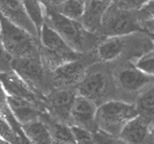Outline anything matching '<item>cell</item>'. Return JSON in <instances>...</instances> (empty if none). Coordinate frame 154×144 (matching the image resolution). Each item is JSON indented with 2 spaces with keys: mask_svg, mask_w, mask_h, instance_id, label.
<instances>
[{
  "mask_svg": "<svg viewBox=\"0 0 154 144\" xmlns=\"http://www.w3.org/2000/svg\"><path fill=\"white\" fill-rule=\"evenodd\" d=\"M56 10L70 19L82 22L84 13V3L78 0H66L59 7L56 8Z\"/></svg>",
  "mask_w": 154,
  "mask_h": 144,
  "instance_id": "7402d4cb",
  "label": "cell"
},
{
  "mask_svg": "<svg viewBox=\"0 0 154 144\" xmlns=\"http://www.w3.org/2000/svg\"><path fill=\"white\" fill-rule=\"evenodd\" d=\"M94 51L76 60L68 61L49 73L50 82L54 89H75L82 80L88 66L98 61Z\"/></svg>",
  "mask_w": 154,
  "mask_h": 144,
  "instance_id": "ba28073f",
  "label": "cell"
},
{
  "mask_svg": "<svg viewBox=\"0 0 154 144\" xmlns=\"http://www.w3.org/2000/svg\"><path fill=\"white\" fill-rule=\"evenodd\" d=\"M148 35L151 37V39H152V42L154 43V34H150V33H148Z\"/></svg>",
  "mask_w": 154,
  "mask_h": 144,
  "instance_id": "4dcf8cb0",
  "label": "cell"
},
{
  "mask_svg": "<svg viewBox=\"0 0 154 144\" xmlns=\"http://www.w3.org/2000/svg\"><path fill=\"white\" fill-rule=\"evenodd\" d=\"M134 104L140 115L152 121L154 119V82L138 95Z\"/></svg>",
  "mask_w": 154,
  "mask_h": 144,
  "instance_id": "ffe728a7",
  "label": "cell"
},
{
  "mask_svg": "<svg viewBox=\"0 0 154 144\" xmlns=\"http://www.w3.org/2000/svg\"><path fill=\"white\" fill-rule=\"evenodd\" d=\"M45 22L63 37L74 50L80 54L93 52L105 39L99 33H93L82 22L63 16L49 4H45Z\"/></svg>",
  "mask_w": 154,
  "mask_h": 144,
  "instance_id": "6da1fadb",
  "label": "cell"
},
{
  "mask_svg": "<svg viewBox=\"0 0 154 144\" xmlns=\"http://www.w3.org/2000/svg\"><path fill=\"white\" fill-rule=\"evenodd\" d=\"M66 0H45L44 4H49V5L52 6L53 8H57L65 2Z\"/></svg>",
  "mask_w": 154,
  "mask_h": 144,
  "instance_id": "f1b7e54d",
  "label": "cell"
},
{
  "mask_svg": "<svg viewBox=\"0 0 154 144\" xmlns=\"http://www.w3.org/2000/svg\"><path fill=\"white\" fill-rule=\"evenodd\" d=\"M0 143H6V142L0 137Z\"/></svg>",
  "mask_w": 154,
  "mask_h": 144,
  "instance_id": "1f68e13d",
  "label": "cell"
},
{
  "mask_svg": "<svg viewBox=\"0 0 154 144\" xmlns=\"http://www.w3.org/2000/svg\"><path fill=\"white\" fill-rule=\"evenodd\" d=\"M152 122L138 114L122 127L118 138L122 143H142L148 141Z\"/></svg>",
  "mask_w": 154,
  "mask_h": 144,
  "instance_id": "9a60e30c",
  "label": "cell"
},
{
  "mask_svg": "<svg viewBox=\"0 0 154 144\" xmlns=\"http://www.w3.org/2000/svg\"><path fill=\"white\" fill-rule=\"evenodd\" d=\"M11 60L12 58L6 51L0 37V72H9L12 70Z\"/></svg>",
  "mask_w": 154,
  "mask_h": 144,
  "instance_id": "484cf974",
  "label": "cell"
},
{
  "mask_svg": "<svg viewBox=\"0 0 154 144\" xmlns=\"http://www.w3.org/2000/svg\"><path fill=\"white\" fill-rule=\"evenodd\" d=\"M97 109L98 104L94 101L77 95L70 112L69 125L86 128L94 132L98 130Z\"/></svg>",
  "mask_w": 154,
  "mask_h": 144,
  "instance_id": "8fae6325",
  "label": "cell"
},
{
  "mask_svg": "<svg viewBox=\"0 0 154 144\" xmlns=\"http://www.w3.org/2000/svg\"><path fill=\"white\" fill-rule=\"evenodd\" d=\"M0 14L15 25L38 38V29L29 16L22 0H0Z\"/></svg>",
  "mask_w": 154,
  "mask_h": 144,
  "instance_id": "7c38bea8",
  "label": "cell"
},
{
  "mask_svg": "<svg viewBox=\"0 0 154 144\" xmlns=\"http://www.w3.org/2000/svg\"><path fill=\"white\" fill-rule=\"evenodd\" d=\"M152 0H115L120 8L133 12H139L148 4Z\"/></svg>",
  "mask_w": 154,
  "mask_h": 144,
  "instance_id": "d4e9b609",
  "label": "cell"
},
{
  "mask_svg": "<svg viewBox=\"0 0 154 144\" xmlns=\"http://www.w3.org/2000/svg\"><path fill=\"white\" fill-rule=\"evenodd\" d=\"M75 90L77 95L94 101L98 106L108 100L117 99L111 64L100 61L91 64Z\"/></svg>",
  "mask_w": 154,
  "mask_h": 144,
  "instance_id": "7a4b0ae2",
  "label": "cell"
},
{
  "mask_svg": "<svg viewBox=\"0 0 154 144\" xmlns=\"http://www.w3.org/2000/svg\"><path fill=\"white\" fill-rule=\"evenodd\" d=\"M78 1H81V2H82V3H85V2H86V0H78Z\"/></svg>",
  "mask_w": 154,
  "mask_h": 144,
  "instance_id": "d6a6232c",
  "label": "cell"
},
{
  "mask_svg": "<svg viewBox=\"0 0 154 144\" xmlns=\"http://www.w3.org/2000/svg\"><path fill=\"white\" fill-rule=\"evenodd\" d=\"M133 63L144 73L154 78V49L145 53Z\"/></svg>",
  "mask_w": 154,
  "mask_h": 144,
  "instance_id": "603a6c76",
  "label": "cell"
},
{
  "mask_svg": "<svg viewBox=\"0 0 154 144\" xmlns=\"http://www.w3.org/2000/svg\"><path fill=\"white\" fill-rule=\"evenodd\" d=\"M112 3V0H86L84 3L82 23L93 33H99L103 17Z\"/></svg>",
  "mask_w": 154,
  "mask_h": 144,
  "instance_id": "e0dca14e",
  "label": "cell"
},
{
  "mask_svg": "<svg viewBox=\"0 0 154 144\" xmlns=\"http://www.w3.org/2000/svg\"><path fill=\"white\" fill-rule=\"evenodd\" d=\"M40 117L47 124L54 143H76L69 124L55 119L47 112L43 113Z\"/></svg>",
  "mask_w": 154,
  "mask_h": 144,
  "instance_id": "d6986e66",
  "label": "cell"
},
{
  "mask_svg": "<svg viewBox=\"0 0 154 144\" xmlns=\"http://www.w3.org/2000/svg\"><path fill=\"white\" fill-rule=\"evenodd\" d=\"M0 82L6 95L21 97L33 102L44 112L45 110V99L37 94L17 72L13 70L0 72Z\"/></svg>",
  "mask_w": 154,
  "mask_h": 144,
  "instance_id": "30bf717a",
  "label": "cell"
},
{
  "mask_svg": "<svg viewBox=\"0 0 154 144\" xmlns=\"http://www.w3.org/2000/svg\"><path fill=\"white\" fill-rule=\"evenodd\" d=\"M112 1H115V0H112Z\"/></svg>",
  "mask_w": 154,
  "mask_h": 144,
  "instance_id": "836d02e7",
  "label": "cell"
},
{
  "mask_svg": "<svg viewBox=\"0 0 154 144\" xmlns=\"http://www.w3.org/2000/svg\"><path fill=\"white\" fill-rule=\"evenodd\" d=\"M44 4H45V3H44Z\"/></svg>",
  "mask_w": 154,
  "mask_h": 144,
  "instance_id": "e575fe53",
  "label": "cell"
},
{
  "mask_svg": "<svg viewBox=\"0 0 154 144\" xmlns=\"http://www.w3.org/2000/svg\"><path fill=\"white\" fill-rule=\"evenodd\" d=\"M11 68L45 99L53 90L49 74L42 63L40 55L14 58L11 60Z\"/></svg>",
  "mask_w": 154,
  "mask_h": 144,
  "instance_id": "5b68a950",
  "label": "cell"
},
{
  "mask_svg": "<svg viewBox=\"0 0 154 144\" xmlns=\"http://www.w3.org/2000/svg\"><path fill=\"white\" fill-rule=\"evenodd\" d=\"M71 128L76 143H94L93 131L76 125H71Z\"/></svg>",
  "mask_w": 154,
  "mask_h": 144,
  "instance_id": "cb8c5ba5",
  "label": "cell"
},
{
  "mask_svg": "<svg viewBox=\"0 0 154 144\" xmlns=\"http://www.w3.org/2000/svg\"><path fill=\"white\" fill-rule=\"evenodd\" d=\"M38 39L40 46L56 53L66 55L72 60L79 59L84 55L73 50L60 34L45 22L39 29Z\"/></svg>",
  "mask_w": 154,
  "mask_h": 144,
  "instance_id": "4fadbf2b",
  "label": "cell"
},
{
  "mask_svg": "<svg viewBox=\"0 0 154 144\" xmlns=\"http://www.w3.org/2000/svg\"><path fill=\"white\" fill-rule=\"evenodd\" d=\"M147 142H152L154 143V122L152 123V125H151V130H150V134H149L148 141Z\"/></svg>",
  "mask_w": 154,
  "mask_h": 144,
  "instance_id": "f546056e",
  "label": "cell"
},
{
  "mask_svg": "<svg viewBox=\"0 0 154 144\" xmlns=\"http://www.w3.org/2000/svg\"><path fill=\"white\" fill-rule=\"evenodd\" d=\"M143 31L138 12L123 10L112 1L103 17L99 33L106 37L122 36Z\"/></svg>",
  "mask_w": 154,
  "mask_h": 144,
  "instance_id": "8992f818",
  "label": "cell"
},
{
  "mask_svg": "<svg viewBox=\"0 0 154 144\" xmlns=\"http://www.w3.org/2000/svg\"><path fill=\"white\" fill-rule=\"evenodd\" d=\"M116 94L139 95L149 84L154 82V78L144 73L132 61H117L112 66Z\"/></svg>",
  "mask_w": 154,
  "mask_h": 144,
  "instance_id": "52a82bcc",
  "label": "cell"
},
{
  "mask_svg": "<svg viewBox=\"0 0 154 144\" xmlns=\"http://www.w3.org/2000/svg\"><path fill=\"white\" fill-rule=\"evenodd\" d=\"M21 127L28 143H54L49 127L41 117L22 125Z\"/></svg>",
  "mask_w": 154,
  "mask_h": 144,
  "instance_id": "ac0fdd59",
  "label": "cell"
},
{
  "mask_svg": "<svg viewBox=\"0 0 154 144\" xmlns=\"http://www.w3.org/2000/svg\"><path fill=\"white\" fill-rule=\"evenodd\" d=\"M76 96L75 89H54L45 97V110L55 119L69 124L70 112Z\"/></svg>",
  "mask_w": 154,
  "mask_h": 144,
  "instance_id": "9c48e42d",
  "label": "cell"
},
{
  "mask_svg": "<svg viewBox=\"0 0 154 144\" xmlns=\"http://www.w3.org/2000/svg\"><path fill=\"white\" fill-rule=\"evenodd\" d=\"M126 35L110 36L103 39L94 50L97 59L105 63L122 61L126 50Z\"/></svg>",
  "mask_w": 154,
  "mask_h": 144,
  "instance_id": "5bb4252c",
  "label": "cell"
},
{
  "mask_svg": "<svg viewBox=\"0 0 154 144\" xmlns=\"http://www.w3.org/2000/svg\"><path fill=\"white\" fill-rule=\"evenodd\" d=\"M140 20H145L154 17V0H152L144 9L138 12Z\"/></svg>",
  "mask_w": 154,
  "mask_h": 144,
  "instance_id": "4316f807",
  "label": "cell"
},
{
  "mask_svg": "<svg viewBox=\"0 0 154 144\" xmlns=\"http://www.w3.org/2000/svg\"><path fill=\"white\" fill-rule=\"evenodd\" d=\"M140 25L143 32L150 34H154V17L141 20Z\"/></svg>",
  "mask_w": 154,
  "mask_h": 144,
  "instance_id": "83f0119b",
  "label": "cell"
},
{
  "mask_svg": "<svg viewBox=\"0 0 154 144\" xmlns=\"http://www.w3.org/2000/svg\"><path fill=\"white\" fill-rule=\"evenodd\" d=\"M139 114L134 102L110 99L98 106L96 122L98 129L118 137L122 127Z\"/></svg>",
  "mask_w": 154,
  "mask_h": 144,
  "instance_id": "3957f363",
  "label": "cell"
},
{
  "mask_svg": "<svg viewBox=\"0 0 154 144\" xmlns=\"http://www.w3.org/2000/svg\"><path fill=\"white\" fill-rule=\"evenodd\" d=\"M6 103L13 117L20 125L38 119L45 113L33 102L14 96L6 95Z\"/></svg>",
  "mask_w": 154,
  "mask_h": 144,
  "instance_id": "2e32d148",
  "label": "cell"
},
{
  "mask_svg": "<svg viewBox=\"0 0 154 144\" xmlns=\"http://www.w3.org/2000/svg\"><path fill=\"white\" fill-rule=\"evenodd\" d=\"M0 37L12 59L39 55V39L0 14Z\"/></svg>",
  "mask_w": 154,
  "mask_h": 144,
  "instance_id": "277c9868",
  "label": "cell"
},
{
  "mask_svg": "<svg viewBox=\"0 0 154 144\" xmlns=\"http://www.w3.org/2000/svg\"><path fill=\"white\" fill-rule=\"evenodd\" d=\"M30 18L39 29L45 22V4L42 0H22Z\"/></svg>",
  "mask_w": 154,
  "mask_h": 144,
  "instance_id": "44dd1931",
  "label": "cell"
}]
</instances>
